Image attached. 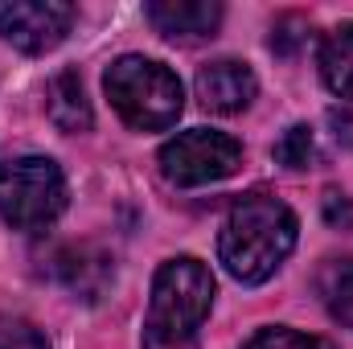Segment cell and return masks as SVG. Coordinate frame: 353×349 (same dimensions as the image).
Instances as JSON below:
<instances>
[{
	"label": "cell",
	"mask_w": 353,
	"mask_h": 349,
	"mask_svg": "<svg viewBox=\"0 0 353 349\" xmlns=\"http://www.w3.org/2000/svg\"><path fill=\"white\" fill-rule=\"evenodd\" d=\"M296 235L300 222L279 197L251 193L226 214L218 235V259L239 283H267L296 251Z\"/></svg>",
	"instance_id": "1"
},
{
	"label": "cell",
	"mask_w": 353,
	"mask_h": 349,
	"mask_svg": "<svg viewBox=\"0 0 353 349\" xmlns=\"http://www.w3.org/2000/svg\"><path fill=\"white\" fill-rule=\"evenodd\" d=\"M214 308V275L193 255L165 259L152 275V300L144 317V349H201L197 329Z\"/></svg>",
	"instance_id": "2"
},
{
	"label": "cell",
	"mask_w": 353,
	"mask_h": 349,
	"mask_svg": "<svg viewBox=\"0 0 353 349\" xmlns=\"http://www.w3.org/2000/svg\"><path fill=\"white\" fill-rule=\"evenodd\" d=\"M103 90H107L115 115L132 132H165L176 123V115L185 107L181 79L165 62L144 58V54L115 58L103 74Z\"/></svg>",
	"instance_id": "3"
},
{
	"label": "cell",
	"mask_w": 353,
	"mask_h": 349,
	"mask_svg": "<svg viewBox=\"0 0 353 349\" xmlns=\"http://www.w3.org/2000/svg\"><path fill=\"white\" fill-rule=\"evenodd\" d=\"M66 210V173L50 157H17L0 165V218L12 230H46Z\"/></svg>",
	"instance_id": "4"
},
{
	"label": "cell",
	"mask_w": 353,
	"mask_h": 349,
	"mask_svg": "<svg viewBox=\"0 0 353 349\" xmlns=\"http://www.w3.org/2000/svg\"><path fill=\"white\" fill-rule=\"evenodd\" d=\"M239 165H243V144L230 132H214V128H189L161 148V173L169 185L181 189L222 181L239 173Z\"/></svg>",
	"instance_id": "5"
},
{
	"label": "cell",
	"mask_w": 353,
	"mask_h": 349,
	"mask_svg": "<svg viewBox=\"0 0 353 349\" xmlns=\"http://www.w3.org/2000/svg\"><path fill=\"white\" fill-rule=\"evenodd\" d=\"M70 0H0V37L21 54H50L74 25Z\"/></svg>",
	"instance_id": "6"
},
{
	"label": "cell",
	"mask_w": 353,
	"mask_h": 349,
	"mask_svg": "<svg viewBox=\"0 0 353 349\" xmlns=\"http://www.w3.org/2000/svg\"><path fill=\"white\" fill-rule=\"evenodd\" d=\"M197 99L205 111L214 115H239L251 107V99L259 94V79L247 62H234V58H218V62H205L193 79Z\"/></svg>",
	"instance_id": "7"
},
{
	"label": "cell",
	"mask_w": 353,
	"mask_h": 349,
	"mask_svg": "<svg viewBox=\"0 0 353 349\" xmlns=\"http://www.w3.org/2000/svg\"><path fill=\"white\" fill-rule=\"evenodd\" d=\"M144 17L169 41H197V37H214V29L222 25V4H214V0H148Z\"/></svg>",
	"instance_id": "8"
},
{
	"label": "cell",
	"mask_w": 353,
	"mask_h": 349,
	"mask_svg": "<svg viewBox=\"0 0 353 349\" xmlns=\"http://www.w3.org/2000/svg\"><path fill=\"white\" fill-rule=\"evenodd\" d=\"M46 115L66 136L94 128V111H90V99H87V87H83L79 70H62V74L50 79V87H46Z\"/></svg>",
	"instance_id": "9"
},
{
	"label": "cell",
	"mask_w": 353,
	"mask_h": 349,
	"mask_svg": "<svg viewBox=\"0 0 353 349\" xmlns=\"http://www.w3.org/2000/svg\"><path fill=\"white\" fill-rule=\"evenodd\" d=\"M54 271H58V279H62L70 292H79L83 300H99L103 288H107V279H111V259H107L99 247L79 243V247H62V251L54 255Z\"/></svg>",
	"instance_id": "10"
},
{
	"label": "cell",
	"mask_w": 353,
	"mask_h": 349,
	"mask_svg": "<svg viewBox=\"0 0 353 349\" xmlns=\"http://www.w3.org/2000/svg\"><path fill=\"white\" fill-rule=\"evenodd\" d=\"M316 62H321L325 87L333 90L337 99H353V21L325 33Z\"/></svg>",
	"instance_id": "11"
},
{
	"label": "cell",
	"mask_w": 353,
	"mask_h": 349,
	"mask_svg": "<svg viewBox=\"0 0 353 349\" xmlns=\"http://www.w3.org/2000/svg\"><path fill=\"white\" fill-rule=\"evenodd\" d=\"M316 292H321L329 317L341 321L345 329H353V259L325 263L316 275Z\"/></svg>",
	"instance_id": "12"
},
{
	"label": "cell",
	"mask_w": 353,
	"mask_h": 349,
	"mask_svg": "<svg viewBox=\"0 0 353 349\" xmlns=\"http://www.w3.org/2000/svg\"><path fill=\"white\" fill-rule=\"evenodd\" d=\"M275 161H279L283 169H292V173L308 169V165L316 161V140H312V128H308V123H292V128L275 140Z\"/></svg>",
	"instance_id": "13"
},
{
	"label": "cell",
	"mask_w": 353,
	"mask_h": 349,
	"mask_svg": "<svg viewBox=\"0 0 353 349\" xmlns=\"http://www.w3.org/2000/svg\"><path fill=\"white\" fill-rule=\"evenodd\" d=\"M243 349H337L329 337H316V333H300V329H288V325H271L259 329Z\"/></svg>",
	"instance_id": "14"
},
{
	"label": "cell",
	"mask_w": 353,
	"mask_h": 349,
	"mask_svg": "<svg viewBox=\"0 0 353 349\" xmlns=\"http://www.w3.org/2000/svg\"><path fill=\"white\" fill-rule=\"evenodd\" d=\"M0 349H54V346L25 317H0Z\"/></svg>",
	"instance_id": "15"
},
{
	"label": "cell",
	"mask_w": 353,
	"mask_h": 349,
	"mask_svg": "<svg viewBox=\"0 0 353 349\" xmlns=\"http://www.w3.org/2000/svg\"><path fill=\"white\" fill-rule=\"evenodd\" d=\"M304 41H308V21H304V17H279V21H275V29H271V50H275V54L292 58Z\"/></svg>",
	"instance_id": "16"
},
{
	"label": "cell",
	"mask_w": 353,
	"mask_h": 349,
	"mask_svg": "<svg viewBox=\"0 0 353 349\" xmlns=\"http://www.w3.org/2000/svg\"><path fill=\"white\" fill-rule=\"evenodd\" d=\"M325 222L329 226H341V230H353V197L329 189L325 193Z\"/></svg>",
	"instance_id": "17"
},
{
	"label": "cell",
	"mask_w": 353,
	"mask_h": 349,
	"mask_svg": "<svg viewBox=\"0 0 353 349\" xmlns=\"http://www.w3.org/2000/svg\"><path fill=\"white\" fill-rule=\"evenodd\" d=\"M329 128H333V140L341 148H353V107L341 103V107H329Z\"/></svg>",
	"instance_id": "18"
}]
</instances>
